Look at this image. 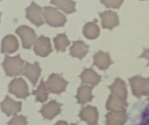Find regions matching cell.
I'll list each match as a JSON object with an SVG mask.
<instances>
[{
    "label": "cell",
    "instance_id": "1",
    "mask_svg": "<svg viewBox=\"0 0 149 125\" xmlns=\"http://www.w3.org/2000/svg\"><path fill=\"white\" fill-rule=\"evenodd\" d=\"M24 63V60L20 58V54L15 56H9L6 55L2 65L6 76L12 77L22 74Z\"/></svg>",
    "mask_w": 149,
    "mask_h": 125
},
{
    "label": "cell",
    "instance_id": "6",
    "mask_svg": "<svg viewBox=\"0 0 149 125\" xmlns=\"http://www.w3.org/2000/svg\"><path fill=\"white\" fill-rule=\"evenodd\" d=\"M8 91L16 97L26 99L30 95L27 83L22 78H15L9 83Z\"/></svg>",
    "mask_w": 149,
    "mask_h": 125
},
{
    "label": "cell",
    "instance_id": "16",
    "mask_svg": "<svg viewBox=\"0 0 149 125\" xmlns=\"http://www.w3.org/2000/svg\"><path fill=\"white\" fill-rule=\"evenodd\" d=\"M83 83H89L95 85L101 80V76L92 69H85L80 76Z\"/></svg>",
    "mask_w": 149,
    "mask_h": 125
},
{
    "label": "cell",
    "instance_id": "19",
    "mask_svg": "<svg viewBox=\"0 0 149 125\" xmlns=\"http://www.w3.org/2000/svg\"><path fill=\"white\" fill-rule=\"evenodd\" d=\"M100 27L94 22L87 23L83 27V33L84 35L88 39H94L100 34Z\"/></svg>",
    "mask_w": 149,
    "mask_h": 125
},
{
    "label": "cell",
    "instance_id": "15",
    "mask_svg": "<svg viewBox=\"0 0 149 125\" xmlns=\"http://www.w3.org/2000/svg\"><path fill=\"white\" fill-rule=\"evenodd\" d=\"M93 58L94 65L101 70H105L112 63L108 52L99 51L95 53Z\"/></svg>",
    "mask_w": 149,
    "mask_h": 125
},
{
    "label": "cell",
    "instance_id": "10",
    "mask_svg": "<svg viewBox=\"0 0 149 125\" xmlns=\"http://www.w3.org/2000/svg\"><path fill=\"white\" fill-rule=\"evenodd\" d=\"M99 16L101 19V25L104 28L112 30L119 23L117 13L111 10H105L103 12L99 13Z\"/></svg>",
    "mask_w": 149,
    "mask_h": 125
},
{
    "label": "cell",
    "instance_id": "12",
    "mask_svg": "<svg viewBox=\"0 0 149 125\" xmlns=\"http://www.w3.org/2000/svg\"><path fill=\"white\" fill-rule=\"evenodd\" d=\"M62 105V104L58 103L55 100H52L48 103L44 104L42 106L40 112L45 118L51 119L61 112V106Z\"/></svg>",
    "mask_w": 149,
    "mask_h": 125
},
{
    "label": "cell",
    "instance_id": "18",
    "mask_svg": "<svg viewBox=\"0 0 149 125\" xmlns=\"http://www.w3.org/2000/svg\"><path fill=\"white\" fill-rule=\"evenodd\" d=\"M92 87L87 85H81L77 90L76 98L77 102L80 104H84L90 101L93 98L91 95Z\"/></svg>",
    "mask_w": 149,
    "mask_h": 125
},
{
    "label": "cell",
    "instance_id": "21",
    "mask_svg": "<svg viewBox=\"0 0 149 125\" xmlns=\"http://www.w3.org/2000/svg\"><path fill=\"white\" fill-rule=\"evenodd\" d=\"M53 41L55 44V48L58 51H65L70 44V41L65 33L58 34L53 38Z\"/></svg>",
    "mask_w": 149,
    "mask_h": 125
},
{
    "label": "cell",
    "instance_id": "7",
    "mask_svg": "<svg viewBox=\"0 0 149 125\" xmlns=\"http://www.w3.org/2000/svg\"><path fill=\"white\" fill-rule=\"evenodd\" d=\"M42 9L34 1L26 8V17L37 27L44 23L42 17Z\"/></svg>",
    "mask_w": 149,
    "mask_h": 125
},
{
    "label": "cell",
    "instance_id": "17",
    "mask_svg": "<svg viewBox=\"0 0 149 125\" xmlns=\"http://www.w3.org/2000/svg\"><path fill=\"white\" fill-rule=\"evenodd\" d=\"M111 92L115 95L119 97V98L125 99L127 96V91L126 88V85L125 82L120 80L119 78H117L113 84L109 87Z\"/></svg>",
    "mask_w": 149,
    "mask_h": 125
},
{
    "label": "cell",
    "instance_id": "5",
    "mask_svg": "<svg viewBox=\"0 0 149 125\" xmlns=\"http://www.w3.org/2000/svg\"><path fill=\"white\" fill-rule=\"evenodd\" d=\"M68 84V82L62 77V75L55 73L51 74L45 83L47 90L49 92L56 94L63 92Z\"/></svg>",
    "mask_w": 149,
    "mask_h": 125
},
{
    "label": "cell",
    "instance_id": "11",
    "mask_svg": "<svg viewBox=\"0 0 149 125\" xmlns=\"http://www.w3.org/2000/svg\"><path fill=\"white\" fill-rule=\"evenodd\" d=\"M1 105L2 110L8 116L17 113L21 110L22 108V102L15 101L8 95L6 96Z\"/></svg>",
    "mask_w": 149,
    "mask_h": 125
},
{
    "label": "cell",
    "instance_id": "14",
    "mask_svg": "<svg viewBox=\"0 0 149 125\" xmlns=\"http://www.w3.org/2000/svg\"><path fill=\"white\" fill-rule=\"evenodd\" d=\"M89 46L81 40L73 41L72 45L69 51L70 54L73 57H76L81 59L88 52Z\"/></svg>",
    "mask_w": 149,
    "mask_h": 125
},
{
    "label": "cell",
    "instance_id": "25",
    "mask_svg": "<svg viewBox=\"0 0 149 125\" xmlns=\"http://www.w3.org/2000/svg\"><path fill=\"white\" fill-rule=\"evenodd\" d=\"M139 58H147L149 60V48L144 49L143 53L139 56Z\"/></svg>",
    "mask_w": 149,
    "mask_h": 125
},
{
    "label": "cell",
    "instance_id": "9",
    "mask_svg": "<svg viewBox=\"0 0 149 125\" xmlns=\"http://www.w3.org/2000/svg\"><path fill=\"white\" fill-rule=\"evenodd\" d=\"M41 68L40 67L39 63L35 61L33 64L29 62H26L24 66L22 74L26 76L31 82L33 87L36 84L39 76H40Z\"/></svg>",
    "mask_w": 149,
    "mask_h": 125
},
{
    "label": "cell",
    "instance_id": "24",
    "mask_svg": "<svg viewBox=\"0 0 149 125\" xmlns=\"http://www.w3.org/2000/svg\"><path fill=\"white\" fill-rule=\"evenodd\" d=\"M101 3H102L107 8H119V6L123 2V1H101Z\"/></svg>",
    "mask_w": 149,
    "mask_h": 125
},
{
    "label": "cell",
    "instance_id": "20",
    "mask_svg": "<svg viewBox=\"0 0 149 125\" xmlns=\"http://www.w3.org/2000/svg\"><path fill=\"white\" fill-rule=\"evenodd\" d=\"M50 3L56 5L67 14L76 11V2L73 0H53L51 1Z\"/></svg>",
    "mask_w": 149,
    "mask_h": 125
},
{
    "label": "cell",
    "instance_id": "22",
    "mask_svg": "<svg viewBox=\"0 0 149 125\" xmlns=\"http://www.w3.org/2000/svg\"><path fill=\"white\" fill-rule=\"evenodd\" d=\"M47 88L45 86V83L42 78L40 85L37 90L32 91V94L36 95V100L40 102H44L48 99Z\"/></svg>",
    "mask_w": 149,
    "mask_h": 125
},
{
    "label": "cell",
    "instance_id": "13",
    "mask_svg": "<svg viewBox=\"0 0 149 125\" xmlns=\"http://www.w3.org/2000/svg\"><path fill=\"white\" fill-rule=\"evenodd\" d=\"M19 48V42L17 38L12 35H6L2 39L1 43V52L12 53Z\"/></svg>",
    "mask_w": 149,
    "mask_h": 125
},
{
    "label": "cell",
    "instance_id": "4",
    "mask_svg": "<svg viewBox=\"0 0 149 125\" xmlns=\"http://www.w3.org/2000/svg\"><path fill=\"white\" fill-rule=\"evenodd\" d=\"M15 33L20 36L23 48L25 49H30L37 40L34 30L27 25L20 26L16 29Z\"/></svg>",
    "mask_w": 149,
    "mask_h": 125
},
{
    "label": "cell",
    "instance_id": "8",
    "mask_svg": "<svg viewBox=\"0 0 149 125\" xmlns=\"http://www.w3.org/2000/svg\"><path fill=\"white\" fill-rule=\"evenodd\" d=\"M33 49L36 54L40 56H48L52 51L50 38L43 35H40L35 42Z\"/></svg>",
    "mask_w": 149,
    "mask_h": 125
},
{
    "label": "cell",
    "instance_id": "23",
    "mask_svg": "<svg viewBox=\"0 0 149 125\" xmlns=\"http://www.w3.org/2000/svg\"><path fill=\"white\" fill-rule=\"evenodd\" d=\"M123 99L117 97H114L112 95H111L109 96V98L108 99V102L107 103V109H111L112 108H113L114 107L117 108H124L127 106V103H126L125 101H122Z\"/></svg>",
    "mask_w": 149,
    "mask_h": 125
},
{
    "label": "cell",
    "instance_id": "2",
    "mask_svg": "<svg viewBox=\"0 0 149 125\" xmlns=\"http://www.w3.org/2000/svg\"><path fill=\"white\" fill-rule=\"evenodd\" d=\"M42 15L46 23L53 27L63 26L67 21L66 17L57 8L45 6L42 8Z\"/></svg>",
    "mask_w": 149,
    "mask_h": 125
},
{
    "label": "cell",
    "instance_id": "3",
    "mask_svg": "<svg viewBox=\"0 0 149 125\" xmlns=\"http://www.w3.org/2000/svg\"><path fill=\"white\" fill-rule=\"evenodd\" d=\"M135 115H132L130 125H149V98L140 102L134 106Z\"/></svg>",
    "mask_w": 149,
    "mask_h": 125
}]
</instances>
